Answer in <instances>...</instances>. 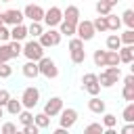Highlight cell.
<instances>
[{
  "mask_svg": "<svg viewBox=\"0 0 134 134\" xmlns=\"http://www.w3.org/2000/svg\"><path fill=\"white\" fill-rule=\"evenodd\" d=\"M38 100H40V90H38L36 86H29V88L23 90V94H21V105H23V109H34V107L38 105Z\"/></svg>",
  "mask_w": 134,
  "mask_h": 134,
  "instance_id": "obj_4",
  "label": "cell"
},
{
  "mask_svg": "<svg viewBox=\"0 0 134 134\" xmlns=\"http://www.w3.org/2000/svg\"><path fill=\"white\" fill-rule=\"evenodd\" d=\"M2 115H4V111H2V107H0V117H2Z\"/></svg>",
  "mask_w": 134,
  "mask_h": 134,
  "instance_id": "obj_49",
  "label": "cell"
},
{
  "mask_svg": "<svg viewBox=\"0 0 134 134\" xmlns=\"http://www.w3.org/2000/svg\"><path fill=\"white\" fill-rule=\"evenodd\" d=\"M103 130H105L103 124H88L86 126V134H92V132H100L103 134Z\"/></svg>",
  "mask_w": 134,
  "mask_h": 134,
  "instance_id": "obj_39",
  "label": "cell"
},
{
  "mask_svg": "<svg viewBox=\"0 0 134 134\" xmlns=\"http://www.w3.org/2000/svg\"><path fill=\"white\" fill-rule=\"evenodd\" d=\"M61 31L59 29H54V27H48V31H42L40 34V44L44 46V48H50V46H59L61 44Z\"/></svg>",
  "mask_w": 134,
  "mask_h": 134,
  "instance_id": "obj_3",
  "label": "cell"
},
{
  "mask_svg": "<svg viewBox=\"0 0 134 134\" xmlns=\"http://www.w3.org/2000/svg\"><path fill=\"white\" fill-rule=\"evenodd\" d=\"M117 54H119V63H132V61H134V44L119 46Z\"/></svg>",
  "mask_w": 134,
  "mask_h": 134,
  "instance_id": "obj_12",
  "label": "cell"
},
{
  "mask_svg": "<svg viewBox=\"0 0 134 134\" xmlns=\"http://www.w3.org/2000/svg\"><path fill=\"white\" fill-rule=\"evenodd\" d=\"M21 54H25L27 61H40V59L44 57V46H42L38 40H29V42L23 44Z\"/></svg>",
  "mask_w": 134,
  "mask_h": 134,
  "instance_id": "obj_1",
  "label": "cell"
},
{
  "mask_svg": "<svg viewBox=\"0 0 134 134\" xmlns=\"http://www.w3.org/2000/svg\"><path fill=\"white\" fill-rule=\"evenodd\" d=\"M17 117H19V121H21V126H27V124H34V113H31V109H21V111L17 113Z\"/></svg>",
  "mask_w": 134,
  "mask_h": 134,
  "instance_id": "obj_17",
  "label": "cell"
},
{
  "mask_svg": "<svg viewBox=\"0 0 134 134\" xmlns=\"http://www.w3.org/2000/svg\"><path fill=\"white\" fill-rule=\"evenodd\" d=\"M0 2H10V0H0Z\"/></svg>",
  "mask_w": 134,
  "mask_h": 134,
  "instance_id": "obj_51",
  "label": "cell"
},
{
  "mask_svg": "<svg viewBox=\"0 0 134 134\" xmlns=\"http://www.w3.org/2000/svg\"><path fill=\"white\" fill-rule=\"evenodd\" d=\"M124 19H121V23H126L130 29H134V10L132 8H128V10H124V15H121Z\"/></svg>",
  "mask_w": 134,
  "mask_h": 134,
  "instance_id": "obj_28",
  "label": "cell"
},
{
  "mask_svg": "<svg viewBox=\"0 0 134 134\" xmlns=\"http://www.w3.org/2000/svg\"><path fill=\"white\" fill-rule=\"evenodd\" d=\"M23 132H25V134H38L40 128H38L36 124H27V126H23Z\"/></svg>",
  "mask_w": 134,
  "mask_h": 134,
  "instance_id": "obj_43",
  "label": "cell"
},
{
  "mask_svg": "<svg viewBox=\"0 0 134 134\" xmlns=\"http://www.w3.org/2000/svg\"><path fill=\"white\" fill-rule=\"evenodd\" d=\"M0 63H2V61H0Z\"/></svg>",
  "mask_w": 134,
  "mask_h": 134,
  "instance_id": "obj_52",
  "label": "cell"
},
{
  "mask_svg": "<svg viewBox=\"0 0 134 134\" xmlns=\"http://www.w3.org/2000/svg\"><path fill=\"white\" fill-rule=\"evenodd\" d=\"M0 25H4V23H2V15H0Z\"/></svg>",
  "mask_w": 134,
  "mask_h": 134,
  "instance_id": "obj_50",
  "label": "cell"
},
{
  "mask_svg": "<svg viewBox=\"0 0 134 134\" xmlns=\"http://www.w3.org/2000/svg\"><path fill=\"white\" fill-rule=\"evenodd\" d=\"M119 40H121V44H134V29H126L121 36H119Z\"/></svg>",
  "mask_w": 134,
  "mask_h": 134,
  "instance_id": "obj_33",
  "label": "cell"
},
{
  "mask_svg": "<svg viewBox=\"0 0 134 134\" xmlns=\"http://www.w3.org/2000/svg\"><path fill=\"white\" fill-rule=\"evenodd\" d=\"M69 52H71V61L75 65H80V63L86 61V50L84 48H75V50H69Z\"/></svg>",
  "mask_w": 134,
  "mask_h": 134,
  "instance_id": "obj_23",
  "label": "cell"
},
{
  "mask_svg": "<svg viewBox=\"0 0 134 134\" xmlns=\"http://www.w3.org/2000/svg\"><path fill=\"white\" fill-rule=\"evenodd\" d=\"M8 48H10V54H13V59H17V57L21 54V50H23V44H21L19 40H13V42H8Z\"/></svg>",
  "mask_w": 134,
  "mask_h": 134,
  "instance_id": "obj_29",
  "label": "cell"
},
{
  "mask_svg": "<svg viewBox=\"0 0 134 134\" xmlns=\"http://www.w3.org/2000/svg\"><path fill=\"white\" fill-rule=\"evenodd\" d=\"M105 54H107V50H94V54H92V61H94V65L96 67H105Z\"/></svg>",
  "mask_w": 134,
  "mask_h": 134,
  "instance_id": "obj_26",
  "label": "cell"
},
{
  "mask_svg": "<svg viewBox=\"0 0 134 134\" xmlns=\"http://www.w3.org/2000/svg\"><path fill=\"white\" fill-rule=\"evenodd\" d=\"M10 59H13V54H10L8 44H2V46H0V61L4 63V61H10Z\"/></svg>",
  "mask_w": 134,
  "mask_h": 134,
  "instance_id": "obj_37",
  "label": "cell"
},
{
  "mask_svg": "<svg viewBox=\"0 0 134 134\" xmlns=\"http://www.w3.org/2000/svg\"><path fill=\"white\" fill-rule=\"evenodd\" d=\"M13 75V67L8 65V61L0 63V77H10Z\"/></svg>",
  "mask_w": 134,
  "mask_h": 134,
  "instance_id": "obj_38",
  "label": "cell"
},
{
  "mask_svg": "<svg viewBox=\"0 0 134 134\" xmlns=\"http://www.w3.org/2000/svg\"><path fill=\"white\" fill-rule=\"evenodd\" d=\"M23 17H27L29 21H42L44 19V8L38 4H27L23 8Z\"/></svg>",
  "mask_w": 134,
  "mask_h": 134,
  "instance_id": "obj_10",
  "label": "cell"
},
{
  "mask_svg": "<svg viewBox=\"0 0 134 134\" xmlns=\"http://www.w3.org/2000/svg\"><path fill=\"white\" fill-rule=\"evenodd\" d=\"M61 109H63V98H59V96L48 98V100H46V105H44V113H46L48 117L59 115V113H61Z\"/></svg>",
  "mask_w": 134,
  "mask_h": 134,
  "instance_id": "obj_9",
  "label": "cell"
},
{
  "mask_svg": "<svg viewBox=\"0 0 134 134\" xmlns=\"http://www.w3.org/2000/svg\"><path fill=\"white\" fill-rule=\"evenodd\" d=\"M34 124H36V126H38L40 130H42V128H48V126H50V117H48V115H46V113L42 111V113L34 115Z\"/></svg>",
  "mask_w": 134,
  "mask_h": 134,
  "instance_id": "obj_20",
  "label": "cell"
},
{
  "mask_svg": "<svg viewBox=\"0 0 134 134\" xmlns=\"http://www.w3.org/2000/svg\"><path fill=\"white\" fill-rule=\"evenodd\" d=\"M2 132H4V134H15V132H17V126L8 121V124H4V126H2Z\"/></svg>",
  "mask_w": 134,
  "mask_h": 134,
  "instance_id": "obj_44",
  "label": "cell"
},
{
  "mask_svg": "<svg viewBox=\"0 0 134 134\" xmlns=\"http://www.w3.org/2000/svg\"><path fill=\"white\" fill-rule=\"evenodd\" d=\"M38 69H40V75H44V77H48V80H54V77L59 75L57 63H54L52 59H48V57H42V59L38 61Z\"/></svg>",
  "mask_w": 134,
  "mask_h": 134,
  "instance_id": "obj_2",
  "label": "cell"
},
{
  "mask_svg": "<svg viewBox=\"0 0 134 134\" xmlns=\"http://www.w3.org/2000/svg\"><path fill=\"white\" fill-rule=\"evenodd\" d=\"M8 98H10V92L8 90H0V107H4L8 103Z\"/></svg>",
  "mask_w": 134,
  "mask_h": 134,
  "instance_id": "obj_45",
  "label": "cell"
},
{
  "mask_svg": "<svg viewBox=\"0 0 134 134\" xmlns=\"http://www.w3.org/2000/svg\"><path fill=\"white\" fill-rule=\"evenodd\" d=\"M111 8H113V6H109L107 0H98V2H96V13H98V15H109Z\"/></svg>",
  "mask_w": 134,
  "mask_h": 134,
  "instance_id": "obj_30",
  "label": "cell"
},
{
  "mask_svg": "<svg viewBox=\"0 0 134 134\" xmlns=\"http://www.w3.org/2000/svg\"><path fill=\"white\" fill-rule=\"evenodd\" d=\"M75 34H77V38L80 40H84V42H88V40H92L94 38V27H92V21H77V25H75Z\"/></svg>",
  "mask_w": 134,
  "mask_h": 134,
  "instance_id": "obj_5",
  "label": "cell"
},
{
  "mask_svg": "<svg viewBox=\"0 0 134 134\" xmlns=\"http://www.w3.org/2000/svg\"><path fill=\"white\" fill-rule=\"evenodd\" d=\"M124 98L126 100H134V84H124Z\"/></svg>",
  "mask_w": 134,
  "mask_h": 134,
  "instance_id": "obj_36",
  "label": "cell"
},
{
  "mask_svg": "<svg viewBox=\"0 0 134 134\" xmlns=\"http://www.w3.org/2000/svg\"><path fill=\"white\" fill-rule=\"evenodd\" d=\"M92 82H98V75L96 73H86L82 77V84H92Z\"/></svg>",
  "mask_w": 134,
  "mask_h": 134,
  "instance_id": "obj_42",
  "label": "cell"
},
{
  "mask_svg": "<svg viewBox=\"0 0 134 134\" xmlns=\"http://www.w3.org/2000/svg\"><path fill=\"white\" fill-rule=\"evenodd\" d=\"M115 124H117V117L113 113H105L103 115V128H115Z\"/></svg>",
  "mask_w": 134,
  "mask_h": 134,
  "instance_id": "obj_32",
  "label": "cell"
},
{
  "mask_svg": "<svg viewBox=\"0 0 134 134\" xmlns=\"http://www.w3.org/2000/svg\"><path fill=\"white\" fill-rule=\"evenodd\" d=\"M59 31H61V36L71 38V36L75 34V25H71V23H67V21H61V23H59Z\"/></svg>",
  "mask_w": 134,
  "mask_h": 134,
  "instance_id": "obj_22",
  "label": "cell"
},
{
  "mask_svg": "<svg viewBox=\"0 0 134 134\" xmlns=\"http://www.w3.org/2000/svg\"><path fill=\"white\" fill-rule=\"evenodd\" d=\"M23 75H25V77H29V80L38 77V75H40V69H38V61H27V63L23 65Z\"/></svg>",
  "mask_w": 134,
  "mask_h": 134,
  "instance_id": "obj_13",
  "label": "cell"
},
{
  "mask_svg": "<svg viewBox=\"0 0 134 134\" xmlns=\"http://www.w3.org/2000/svg\"><path fill=\"white\" fill-rule=\"evenodd\" d=\"M107 2H109V6H115V4L119 2V0H107Z\"/></svg>",
  "mask_w": 134,
  "mask_h": 134,
  "instance_id": "obj_48",
  "label": "cell"
},
{
  "mask_svg": "<svg viewBox=\"0 0 134 134\" xmlns=\"http://www.w3.org/2000/svg\"><path fill=\"white\" fill-rule=\"evenodd\" d=\"M88 109H90L92 113H98V115H100V113H105V100L98 98V94H96V96H92V98L88 100Z\"/></svg>",
  "mask_w": 134,
  "mask_h": 134,
  "instance_id": "obj_15",
  "label": "cell"
},
{
  "mask_svg": "<svg viewBox=\"0 0 134 134\" xmlns=\"http://www.w3.org/2000/svg\"><path fill=\"white\" fill-rule=\"evenodd\" d=\"M2 15V23L4 25H17V23H23V10H17V8H8V10H4V13H0Z\"/></svg>",
  "mask_w": 134,
  "mask_h": 134,
  "instance_id": "obj_8",
  "label": "cell"
},
{
  "mask_svg": "<svg viewBox=\"0 0 134 134\" xmlns=\"http://www.w3.org/2000/svg\"><path fill=\"white\" fill-rule=\"evenodd\" d=\"M4 107H6V111H8L10 115H17V113H19V111L23 109V105H21V98L17 100V98H13V96L8 98V103H6Z\"/></svg>",
  "mask_w": 134,
  "mask_h": 134,
  "instance_id": "obj_16",
  "label": "cell"
},
{
  "mask_svg": "<svg viewBox=\"0 0 134 134\" xmlns=\"http://www.w3.org/2000/svg\"><path fill=\"white\" fill-rule=\"evenodd\" d=\"M134 132V126H132V121H128L124 128H121V134H132Z\"/></svg>",
  "mask_w": 134,
  "mask_h": 134,
  "instance_id": "obj_46",
  "label": "cell"
},
{
  "mask_svg": "<svg viewBox=\"0 0 134 134\" xmlns=\"http://www.w3.org/2000/svg\"><path fill=\"white\" fill-rule=\"evenodd\" d=\"M105 73H107V75H109V77H111V80H113L115 84H117V80L121 77V71H119V67H117V65H115V67H113V65H107Z\"/></svg>",
  "mask_w": 134,
  "mask_h": 134,
  "instance_id": "obj_27",
  "label": "cell"
},
{
  "mask_svg": "<svg viewBox=\"0 0 134 134\" xmlns=\"http://www.w3.org/2000/svg\"><path fill=\"white\" fill-rule=\"evenodd\" d=\"M107 65H119V54H117V50H107V54H105V67Z\"/></svg>",
  "mask_w": 134,
  "mask_h": 134,
  "instance_id": "obj_24",
  "label": "cell"
},
{
  "mask_svg": "<svg viewBox=\"0 0 134 134\" xmlns=\"http://www.w3.org/2000/svg\"><path fill=\"white\" fill-rule=\"evenodd\" d=\"M98 84H100V88H111V86H113L115 82H113V80H111V77H109V75H107V73L103 71V73L98 75Z\"/></svg>",
  "mask_w": 134,
  "mask_h": 134,
  "instance_id": "obj_35",
  "label": "cell"
},
{
  "mask_svg": "<svg viewBox=\"0 0 134 134\" xmlns=\"http://www.w3.org/2000/svg\"><path fill=\"white\" fill-rule=\"evenodd\" d=\"M0 40H4V42L10 40V29L6 25H0Z\"/></svg>",
  "mask_w": 134,
  "mask_h": 134,
  "instance_id": "obj_41",
  "label": "cell"
},
{
  "mask_svg": "<svg viewBox=\"0 0 134 134\" xmlns=\"http://www.w3.org/2000/svg\"><path fill=\"white\" fill-rule=\"evenodd\" d=\"M0 4H2V2H0Z\"/></svg>",
  "mask_w": 134,
  "mask_h": 134,
  "instance_id": "obj_53",
  "label": "cell"
},
{
  "mask_svg": "<svg viewBox=\"0 0 134 134\" xmlns=\"http://www.w3.org/2000/svg\"><path fill=\"white\" fill-rule=\"evenodd\" d=\"M119 46H121L119 36H117V34H111V36L107 38V48H109V50H119Z\"/></svg>",
  "mask_w": 134,
  "mask_h": 134,
  "instance_id": "obj_25",
  "label": "cell"
},
{
  "mask_svg": "<svg viewBox=\"0 0 134 134\" xmlns=\"http://www.w3.org/2000/svg\"><path fill=\"white\" fill-rule=\"evenodd\" d=\"M63 21H67V23H71V25H77V21H80V8L77 6H67L65 10H63Z\"/></svg>",
  "mask_w": 134,
  "mask_h": 134,
  "instance_id": "obj_11",
  "label": "cell"
},
{
  "mask_svg": "<svg viewBox=\"0 0 134 134\" xmlns=\"http://www.w3.org/2000/svg\"><path fill=\"white\" fill-rule=\"evenodd\" d=\"M84 90L90 94V96H96L100 92V84L98 82H92V84H84Z\"/></svg>",
  "mask_w": 134,
  "mask_h": 134,
  "instance_id": "obj_34",
  "label": "cell"
},
{
  "mask_svg": "<svg viewBox=\"0 0 134 134\" xmlns=\"http://www.w3.org/2000/svg\"><path fill=\"white\" fill-rule=\"evenodd\" d=\"M61 117H59V124L63 126V128H71V126H75V121H77V111L75 109H71V107H67V109H61V113H59Z\"/></svg>",
  "mask_w": 134,
  "mask_h": 134,
  "instance_id": "obj_7",
  "label": "cell"
},
{
  "mask_svg": "<svg viewBox=\"0 0 134 134\" xmlns=\"http://www.w3.org/2000/svg\"><path fill=\"white\" fill-rule=\"evenodd\" d=\"M48 27H57L61 21H63V10L59 6H50L48 10H44V19H42Z\"/></svg>",
  "mask_w": 134,
  "mask_h": 134,
  "instance_id": "obj_6",
  "label": "cell"
},
{
  "mask_svg": "<svg viewBox=\"0 0 134 134\" xmlns=\"http://www.w3.org/2000/svg\"><path fill=\"white\" fill-rule=\"evenodd\" d=\"M27 38V27L23 25V23H17V25H13V29H10V40H25Z\"/></svg>",
  "mask_w": 134,
  "mask_h": 134,
  "instance_id": "obj_14",
  "label": "cell"
},
{
  "mask_svg": "<svg viewBox=\"0 0 134 134\" xmlns=\"http://www.w3.org/2000/svg\"><path fill=\"white\" fill-rule=\"evenodd\" d=\"M92 27H94V31H109V27H107V17H105V15H98V17L92 21Z\"/></svg>",
  "mask_w": 134,
  "mask_h": 134,
  "instance_id": "obj_18",
  "label": "cell"
},
{
  "mask_svg": "<svg viewBox=\"0 0 134 134\" xmlns=\"http://www.w3.org/2000/svg\"><path fill=\"white\" fill-rule=\"evenodd\" d=\"M124 84H134V73H128L124 77Z\"/></svg>",
  "mask_w": 134,
  "mask_h": 134,
  "instance_id": "obj_47",
  "label": "cell"
},
{
  "mask_svg": "<svg viewBox=\"0 0 134 134\" xmlns=\"http://www.w3.org/2000/svg\"><path fill=\"white\" fill-rule=\"evenodd\" d=\"M75 48H84V40L71 38V40H69V50H75Z\"/></svg>",
  "mask_w": 134,
  "mask_h": 134,
  "instance_id": "obj_40",
  "label": "cell"
},
{
  "mask_svg": "<svg viewBox=\"0 0 134 134\" xmlns=\"http://www.w3.org/2000/svg\"><path fill=\"white\" fill-rule=\"evenodd\" d=\"M121 117H124V121H134V100H130V105L124 109Z\"/></svg>",
  "mask_w": 134,
  "mask_h": 134,
  "instance_id": "obj_31",
  "label": "cell"
},
{
  "mask_svg": "<svg viewBox=\"0 0 134 134\" xmlns=\"http://www.w3.org/2000/svg\"><path fill=\"white\" fill-rule=\"evenodd\" d=\"M105 17H107V27H109L111 31H117V29L121 27V19H119V17H115V15H111V13L105 15Z\"/></svg>",
  "mask_w": 134,
  "mask_h": 134,
  "instance_id": "obj_21",
  "label": "cell"
},
{
  "mask_svg": "<svg viewBox=\"0 0 134 134\" xmlns=\"http://www.w3.org/2000/svg\"><path fill=\"white\" fill-rule=\"evenodd\" d=\"M44 31V27H42V21H31V25L27 27V36H31V38H40V34Z\"/></svg>",
  "mask_w": 134,
  "mask_h": 134,
  "instance_id": "obj_19",
  "label": "cell"
}]
</instances>
